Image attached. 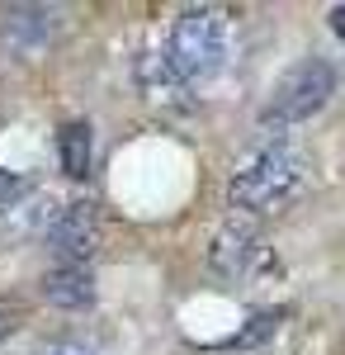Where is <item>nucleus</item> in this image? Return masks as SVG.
Returning <instances> with one entry per match:
<instances>
[{"label": "nucleus", "mask_w": 345, "mask_h": 355, "mask_svg": "<svg viewBox=\"0 0 345 355\" xmlns=\"http://www.w3.org/2000/svg\"><path fill=\"white\" fill-rule=\"evenodd\" d=\"M303 185H308V157L284 137H269L237 162L227 180V199L232 209L246 214H279L303 194Z\"/></svg>", "instance_id": "obj_1"}, {"label": "nucleus", "mask_w": 345, "mask_h": 355, "mask_svg": "<svg viewBox=\"0 0 345 355\" xmlns=\"http://www.w3.org/2000/svg\"><path fill=\"white\" fill-rule=\"evenodd\" d=\"M170 71L185 85H199L222 71L227 62V10L218 5H185L170 28Z\"/></svg>", "instance_id": "obj_2"}, {"label": "nucleus", "mask_w": 345, "mask_h": 355, "mask_svg": "<svg viewBox=\"0 0 345 355\" xmlns=\"http://www.w3.org/2000/svg\"><path fill=\"white\" fill-rule=\"evenodd\" d=\"M331 90H336V71H331L321 57H308V62H298L293 71L279 76V85L269 90L265 110H260V123H265V128L303 123V119H312L317 110H326Z\"/></svg>", "instance_id": "obj_3"}, {"label": "nucleus", "mask_w": 345, "mask_h": 355, "mask_svg": "<svg viewBox=\"0 0 345 355\" xmlns=\"http://www.w3.org/2000/svg\"><path fill=\"white\" fill-rule=\"evenodd\" d=\"M48 246H53V256L62 261V266H85L95 251H100V237H105V223H100V209L95 204H85V199H76V204H62L53 214V223H48Z\"/></svg>", "instance_id": "obj_4"}, {"label": "nucleus", "mask_w": 345, "mask_h": 355, "mask_svg": "<svg viewBox=\"0 0 345 355\" xmlns=\"http://www.w3.org/2000/svg\"><path fill=\"white\" fill-rule=\"evenodd\" d=\"M57 33L53 5H0V48L10 57H38Z\"/></svg>", "instance_id": "obj_5"}, {"label": "nucleus", "mask_w": 345, "mask_h": 355, "mask_svg": "<svg viewBox=\"0 0 345 355\" xmlns=\"http://www.w3.org/2000/svg\"><path fill=\"white\" fill-rule=\"evenodd\" d=\"M265 261V242H260V232L251 227V223H222L218 232H213V246H209V266L222 279H246V275L256 270Z\"/></svg>", "instance_id": "obj_6"}, {"label": "nucleus", "mask_w": 345, "mask_h": 355, "mask_svg": "<svg viewBox=\"0 0 345 355\" xmlns=\"http://www.w3.org/2000/svg\"><path fill=\"white\" fill-rule=\"evenodd\" d=\"M43 299L53 308H67V313L90 308L95 303V275L85 266H57V270L43 275Z\"/></svg>", "instance_id": "obj_7"}, {"label": "nucleus", "mask_w": 345, "mask_h": 355, "mask_svg": "<svg viewBox=\"0 0 345 355\" xmlns=\"http://www.w3.org/2000/svg\"><path fill=\"white\" fill-rule=\"evenodd\" d=\"M90 152H95V142H90V123H85V119L62 123V133H57V157H62V171H67L71 180L90 175Z\"/></svg>", "instance_id": "obj_8"}, {"label": "nucleus", "mask_w": 345, "mask_h": 355, "mask_svg": "<svg viewBox=\"0 0 345 355\" xmlns=\"http://www.w3.org/2000/svg\"><path fill=\"white\" fill-rule=\"evenodd\" d=\"M274 327H279V313H256V318H251V327L241 331L232 346H256V341H265Z\"/></svg>", "instance_id": "obj_9"}, {"label": "nucleus", "mask_w": 345, "mask_h": 355, "mask_svg": "<svg viewBox=\"0 0 345 355\" xmlns=\"http://www.w3.org/2000/svg\"><path fill=\"white\" fill-rule=\"evenodd\" d=\"M33 355H95V346H85L76 336H57V341H43Z\"/></svg>", "instance_id": "obj_10"}, {"label": "nucleus", "mask_w": 345, "mask_h": 355, "mask_svg": "<svg viewBox=\"0 0 345 355\" xmlns=\"http://www.w3.org/2000/svg\"><path fill=\"white\" fill-rule=\"evenodd\" d=\"M19 318H24V308H19V303H15V299H0V341L19 327Z\"/></svg>", "instance_id": "obj_11"}, {"label": "nucleus", "mask_w": 345, "mask_h": 355, "mask_svg": "<svg viewBox=\"0 0 345 355\" xmlns=\"http://www.w3.org/2000/svg\"><path fill=\"white\" fill-rule=\"evenodd\" d=\"M15 194H24V180H19L15 171H5V166H0V204H10Z\"/></svg>", "instance_id": "obj_12"}, {"label": "nucleus", "mask_w": 345, "mask_h": 355, "mask_svg": "<svg viewBox=\"0 0 345 355\" xmlns=\"http://www.w3.org/2000/svg\"><path fill=\"white\" fill-rule=\"evenodd\" d=\"M331 33L345 43V5H336V10H331Z\"/></svg>", "instance_id": "obj_13"}]
</instances>
